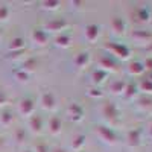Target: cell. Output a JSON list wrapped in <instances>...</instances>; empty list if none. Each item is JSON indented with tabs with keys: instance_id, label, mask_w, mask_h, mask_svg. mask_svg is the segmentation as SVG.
Wrapping results in <instances>:
<instances>
[{
	"instance_id": "30",
	"label": "cell",
	"mask_w": 152,
	"mask_h": 152,
	"mask_svg": "<svg viewBox=\"0 0 152 152\" xmlns=\"http://www.w3.org/2000/svg\"><path fill=\"white\" fill-rule=\"evenodd\" d=\"M37 152H49V149L44 145H40V146H37Z\"/></svg>"
},
{
	"instance_id": "31",
	"label": "cell",
	"mask_w": 152,
	"mask_h": 152,
	"mask_svg": "<svg viewBox=\"0 0 152 152\" xmlns=\"http://www.w3.org/2000/svg\"><path fill=\"white\" fill-rule=\"evenodd\" d=\"M53 152H64V151H62V149H55Z\"/></svg>"
},
{
	"instance_id": "22",
	"label": "cell",
	"mask_w": 152,
	"mask_h": 152,
	"mask_svg": "<svg viewBox=\"0 0 152 152\" xmlns=\"http://www.w3.org/2000/svg\"><path fill=\"white\" fill-rule=\"evenodd\" d=\"M8 17H9V9H8V6H0V21H5V20H8Z\"/></svg>"
},
{
	"instance_id": "24",
	"label": "cell",
	"mask_w": 152,
	"mask_h": 152,
	"mask_svg": "<svg viewBox=\"0 0 152 152\" xmlns=\"http://www.w3.org/2000/svg\"><path fill=\"white\" fill-rule=\"evenodd\" d=\"M140 87L143 88V90H152V81L151 79H145V81H142Z\"/></svg>"
},
{
	"instance_id": "14",
	"label": "cell",
	"mask_w": 152,
	"mask_h": 152,
	"mask_svg": "<svg viewBox=\"0 0 152 152\" xmlns=\"http://www.w3.org/2000/svg\"><path fill=\"white\" fill-rule=\"evenodd\" d=\"M85 146V137L84 135H76L75 137V140L72 142V148L76 149V151H79Z\"/></svg>"
},
{
	"instance_id": "16",
	"label": "cell",
	"mask_w": 152,
	"mask_h": 152,
	"mask_svg": "<svg viewBox=\"0 0 152 152\" xmlns=\"http://www.w3.org/2000/svg\"><path fill=\"white\" fill-rule=\"evenodd\" d=\"M67 26V23L64 21V20H58V21H52V23H49L47 24V28L50 29V31H62Z\"/></svg>"
},
{
	"instance_id": "27",
	"label": "cell",
	"mask_w": 152,
	"mask_h": 152,
	"mask_svg": "<svg viewBox=\"0 0 152 152\" xmlns=\"http://www.w3.org/2000/svg\"><path fill=\"white\" fill-rule=\"evenodd\" d=\"M43 5H44V8H47V9H56L59 3H58V2H50V3H49V2H44Z\"/></svg>"
},
{
	"instance_id": "23",
	"label": "cell",
	"mask_w": 152,
	"mask_h": 152,
	"mask_svg": "<svg viewBox=\"0 0 152 152\" xmlns=\"http://www.w3.org/2000/svg\"><path fill=\"white\" fill-rule=\"evenodd\" d=\"M128 140H129V145H138V131H132V132H129V135H128Z\"/></svg>"
},
{
	"instance_id": "2",
	"label": "cell",
	"mask_w": 152,
	"mask_h": 152,
	"mask_svg": "<svg viewBox=\"0 0 152 152\" xmlns=\"http://www.w3.org/2000/svg\"><path fill=\"white\" fill-rule=\"evenodd\" d=\"M67 116H69V119L73 120V122H79V120H82L84 110H82V107L78 105V104H72V105L67 108Z\"/></svg>"
},
{
	"instance_id": "13",
	"label": "cell",
	"mask_w": 152,
	"mask_h": 152,
	"mask_svg": "<svg viewBox=\"0 0 152 152\" xmlns=\"http://www.w3.org/2000/svg\"><path fill=\"white\" fill-rule=\"evenodd\" d=\"M55 43H56V46H59V47H67V46L70 44V37L61 34V35H58V37L55 38Z\"/></svg>"
},
{
	"instance_id": "8",
	"label": "cell",
	"mask_w": 152,
	"mask_h": 152,
	"mask_svg": "<svg viewBox=\"0 0 152 152\" xmlns=\"http://www.w3.org/2000/svg\"><path fill=\"white\" fill-rule=\"evenodd\" d=\"M108 49H111L113 53L117 55V56H120V58H128V55H129L128 49H126L125 46H120V44H111Z\"/></svg>"
},
{
	"instance_id": "3",
	"label": "cell",
	"mask_w": 152,
	"mask_h": 152,
	"mask_svg": "<svg viewBox=\"0 0 152 152\" xmlns=\"http://www.w3.org/2000/svg\"><path fill=\"white\" fill-rule=\"evenodd\" d=\"M97 131H99V135L102 137L105 142H108V143H114V142H116L117 137H116V134H114L113 129L107 128V126H99Z\"/></svg>"
},
{
	"instance_id": "10",
	"label": "cell",
	"mask_w": 152,
	"mask_h": 152,
	"mask_svg": "<svg viewBox=\"0 0 152 152\" xmlns=\"http://www.w3.org/2000/svg\"><path fill=\"white\" fill-rule=\"evenodd\" d=\"M111 28H113V31L116 32V34H123V31H125V21L122 18H119V17L113 18Z\"/></svg>"
},
{
	"instance_id": "5",
	"label": "cell",
	"mask_w": 152,
	"mask_h": 152,
	"mask_svg": "<svg viewBox=\"0 0 152 152\" xmlns=\"http://www.w3.org/2000/svg\"><path fill=\"white\" fill-rule=\"evenodd\" d=\"M29 128H31L34 132H41V128H43V119H41L40 116H37V114L31 116V119H29Z\"/></svg>"
},
{
	"instance_id": "4",
	"label": "cell",
	"mask_w": 152,
	"mask_h": 152,
	"mask_svg": "<svg viewBox=\"0 0 152 152\" xmlns=\"http://www.w3.org/2000/svg\"><path fill=\"white\" fill-rule=\"evenodd\" d=\"M85 37L90 43L96 41L97 37H99V26H96V24H88L85 28Z\"/></svg>"
},
{
	"instance_id": "25",
	"label": "cell",
	"mask_w": 152,
	"mask_h": 152,
	"mask_svg": "<svg viewBox=\"0 0 152 152\" xmlns=\"http://www.w3.org/2000/svg\"><path fill=\"white\" fill-rule=\"evenodd\" d=\"M15 78H17L18 81H21V82H23V81H28V73H24L23 70H20V72L15 73Z\"/></svg>"
},
{
	"instance_id": "1",
	"label": "cell",
	"mask_w": 152,
	"mask_h": 152,
	"mask_svg": "<svg viewBox=\"0 0 152 152\" xmlns=\"http://www.w3.org/2000/svg\"><path fill=\"white\" fill-rule=\"evenodd\" d=\"M18 111L23 114V116H26V117H31L34 116V113H35V104H34V100L32 99H23L20 105H18Z\"/></svg>"
},
{
	"instance_id": "12",
	"label": "cell",
	"mask_w": 152,
	"mask_h": 152,
	"mask_svg": "<svg viewBox=\"0 0 152 152\" xmlns=\"http://www.w3.org/2000/svg\"><path fill=\"white\" fill-rule=\"evenodd\" d=\"M49 128H50V132H52L53 135L58 134L61 131V120L58 117H53L52 120H50V123H49Z\"/></svg>"
},
{
	"instance_id": "21",
	"label": "cell",
	"mask_w": 152,
	"mask_h": 152,
	"mask_svg": "<svg viewBox=\"0 0 152 152\" xmlns=\"http://www.w3.org/2000/svg\"><path fill=\"white\" fill-rule=\"evenodd\" d=\"M111 91L113 93H123L125 91V84L122 82V81H117V82H114V84H111Z\"/></svg>"
},
{
	"instance_id": "26",
	"label": "cell",
	"mask_w": 152,
	"mask_h": 152,
	"mask_svg": "<svg viewBox=\"0 0 152 152\" xmlns=\"http://www.w3.org/2000/svg\"><path fill=\"white\" fill-rule=\"evenodd\" d=\"M104 64L107 66L105 69H111V67H114V64H113V61H110V58H107V56H105V58H102V59H100V66H104Z\"/></svg>"
},
{
	"instance_id": "15",
	"label": "cell",
	"mask_w": 152,
	"mask_h": 152,
	"mask_svg": "<svg viewBox=\"0 0 152 152\" xmlns=\"http://www.w3.org/2000/svg\"><path fill=\"white\" fill-rule=\"evenodd\" d=\"M129 72L132 75H142L145 72V66L142 64V62H131V66H129Z\"/></svg>"
},
{
	"instance_id": "32",
	"label": "cell",
	"mask_w": 152,
	"mask_h": 152,
	"mask_svg": "<svg viewBox=\"0 0 152 152\" xmlns=\"http://www.w3.org/2000/svg\"><path fill=\"white\" fill-rule=\"evenodd\" d=\"M149 131H151V135H152V125H151V129Z\"/></svg>"
},
{
	"instance_id": "33",
	"label": "cell",
	"mask_w": 152,
	"mask_h": 152,
	"mask_svg": "<svg viewBox=\"0 0 152 152\" xmlns=\"http://www.w3.org/2000/svg\"><path fill=\"white\" fill-rule=\"evenodd\" d=\"M0 38H2V29H0Z\"/></svg>"
},
{
	"instance_id": "18",
	"label": "cell",
	"mask_w": 152,
	"mask_h": 152,
	"mask_svg": "<svg viewBox=\"0 0 152 152\" xmlns=\"http://www.w3.org/2000/svg\"><path fill=\"white\" fill-rule=\"evenodd\" d=\"M12 113H9V111H5V113H2V116H0V123H2L3 126H9L11 123H12Z\"/></svg>"
},
{
	"instance_id": "7",
	"label": "cell",
	"mask_w": 152,
	"mask_h": 152,
	"mask_svg": "<svg viewBox=\"0 0 152 152\" xmlns=\"http://www.w3.org/2000/svg\"><path fill=\"white\" fill-rule=\"evenodd\" d=\"M40 102L43 104V107L46 108V110H52L53 107H55V97H53V94L52 93H43L41 94V100Z\"/></svg>"
},
{
	"instance_id": "34",
	"label": "cell",
	"mask_w": 152,
	"mask_h": 152,
	"mask_svg": "<svg viewBox=\"0 0 152 152\" xmlns=\"http://www.w3.org/2000/svg\"><path fill=\"white\" fill-rule=\"evenodd\" d=\"M24 152H32V151H24Z\"/></svg>"
},
{
	"instance_id": "17",
	"label": "cell",
	"mask_w": 152,
	"mask_h": 152,
	"mask_svg": "<svg viewBox=\"0 0 152 152\" xmlns=\"http://www.w3.org/2000/svg\"><path fill=\"white\" fill-rule=\"evenodd\" d=\"M88 58H90V55H88L87 52L85 53H79L78 56L75 58V64L78 66V67H84L87 62H88Z\"/></svg>"
},
{
	"instance_id": "6",
	"label": "cell",
	"mask_w": 152,
	"mask_h": 152,
	"mask_svg": "<svg viewBox=\"0 0 152 152\" xmlns=\"http://www.w3.org/2000/svg\"><path fill=\"white\" fill-rule=\"evenodd\" d=\"M32 40L37 43V44H46L47 43V32L43 31V29H35L32 32Z\"/></svg>"
},
{
	"instance_id": "20",
	"label": "cell",
	"mask_w": 152,
	"mask_h": 152,
	"mask_svg": "<svg viewBox=\"0 0 152 152\" xmlns=\"http://www.w3.org/2000/svg\"><path fill=\"white\" fill-rule=\"evenodd\" d=\"M104 78H107V72H104L102 69H99V70H96V72L93 73V81H94L96 84H97V82H102Z\"/></svg>"
},
{
	"instance_id": "28",
	"label": "cell",
	"mask_w": 152,
	"mask_h": 152,
	"mask_svg": "<svg viewBox=\"0 0 152 152\" xmlns=\"http://www.w3.org/2000/svg\"><path fill=\"white\" fill-rule=\"evenodd\" d=\"M90 94H91V96H100L102 93H100L99 88H90Z\"/></svg>"
},
{
	"instance_id": "19",
	"label": "cell",
	"mask_w": 152,
	"mask_h": 152,
	"mask_svg": "<svg viewBox=\"0 0 152 152\" xmlns=\"http://www.w3.org/2000/svg\"><path fill=\"white\" fill-rule=\"evenodd\" d=\"M35 66H37V62H35V59H28V61H24V64H23V72L24 73H31V72H34L35 70Z\"/></svg>"
},
{
	"instance_id": "29",
	"label": "cell",
	"mask_w": 152,
	"mask_h": 152,
	"mask_svg": "<svg viewBox=\"0 0 152 152\" xmlns=\"http://www.w3.org/2000/svg\"><path fill=\"white\" fill-rule=\"evenodd\" d=\"M6 100H8V99H6V96H5L2 91H0V107L5 105V104H6Z\"/></svg>"
},
{
	"instance_id": "9",
	"label": "cell",
	"mask_w": 152,
	"mask_h": 152,
	"mask_svg": "<svg viewBox=\"0 0 152 152\" xmlns=\"http://www.w3.org/2000/svg\"><path fill=\"white\" fill-rule=\"evenodd\" d=\"M104 114H105L107 117L116 119V117L119 116V110H117V107L114 105V104H107V105L104 107Z\"/></svg>"
},
{
	"instance_id": "11",
	"label": "cell",
	"mask_w": 152,
	"mask_h": 152,
	"mask_svg": "<svg viewBox=\"0 0 152 152\" xmlns=\"http://www.w3.org/2000/svg\"><path fill=\"white\" fill-rule=\"evenodd\" d=\"M24 49V41H23V38H14V40H11V44H9V50H12V52H20V50Z\"/></svg>"
}]
</instances>
